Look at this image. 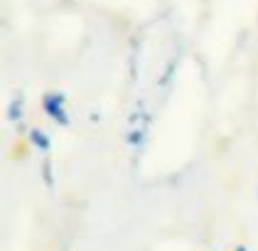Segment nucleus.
I'll return each mask as SVG.
<instances>
[{
	"mask_svg": "<svg viewBox=\"0 0 258 251\" xmlns=\"http://www.w3.org/2000/svg\"><path fill=\"white\" fill-rule=\"evenodd\" d=\"M35 140H37V143H40L42 148H44V145H47V143H44V138H42V133H35Z\"/></svg>",
	"mask_w": 258,
	"mask_h": 251,
	"instance_id": "f257e3e1",
	"label": "nucleus"
}]
</instances>
